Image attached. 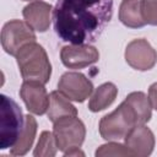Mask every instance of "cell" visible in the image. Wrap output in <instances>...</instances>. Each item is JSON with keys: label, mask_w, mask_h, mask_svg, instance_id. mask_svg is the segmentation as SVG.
I'll return each instance as SVG.
<instances>
[{"label": "cell", "mask_w": 157, "mask_h": 157, "mask_svg": "<svg viewBox=\"0 0 157 157\" xmlns=\"http://www.w3.org/2000/svg\"><path fill=\"white\" fill-rule=\"evenodd\" d=\"M113 16V0H58L53 9L54 31L71 44L96 42Z\"/></svg>", "instance_id": "1"}, {"label": "cell", "mask_w": 157, "mask_h": 157, "mask_svg": "<svg viewBox=\"0 0 157 157\" xmlns=\"http://www.w3.org/2000/svg\"><path fill=\"white\" fill-rule=\"evenodd\" d=\"M23 81H37L47 83L52 76V64L45 49L31 42L20 48L15 55Z\"/></svg>", "instance_id": "2"}, {"label": "cell", "mask_w": 157, "mask_h": 157, "mask_svg": "<svg viewBox=\"0 0 157 157\" xmlns=\"http://www.w3.org/2000/svg\"><path fill=\"white\" fill-rule=\"evenodd\" d=\"M25 126V115L20 105L10 97L0 96V148H11Z\"/></svg>", "instance_id": "3"}, {"label": "cell", "mask_w": 157, "mask_h": 157, "mask_svg": "<svg viewBox=\"0 0 157 157\" xmlns=\"http://www.w3.org/2000/svg\"><path fill=\"white\" fill-rule=\"evenodd\" d=\"M137 124L134 109L128 102H121L117 109L104 115L99 121V134L107 141H118Z\"/></svg>", "instance_id": "4"}, {"label": "cell", "mask_w": 157, "mask_h": 157, "mask_svg": "<svg viewBox=\"0 0 157 157\" xmlns=\"http://www.w3.org/2000/svg\"><path fill=\"white\" fill-rule=\"evenodd\" d=\"M53 124V135L59 151L66 153L81 147L86 137V128L82 120L77 117H66Z\"/></svg>", "instance_id": "5"}, {"label": "cell", "mask_w": 157, "mask_h": 157, "mask_svg": "<svg viewBox=\"0 0 157 157\" xmlns=\"http://www.w3.org/2000/svg\"><path fill=\"white\" fill-rule=\"evenodd\" d=\"M34 29L21 20H11L6 22L1 29V45L2 49L10 54L16 55L21 47L27 43L36 42Z\"/></svg>", "instance_id": "6"}, {"label": "cell", "mask_w": 157, "mask_h": 157, "mask_svg": "<svg viewBox=\"0 0 157 157\" xmlns=\"http://www.w3.org/2000/svg\"><path fill=\"white\" fill-rule=\"evenodd\" d=\"M58 91L74 102H85L93 92V83L83 74L70 71L61 75L58 82Z\"/></svg>", "instance_id": "7"}, {"label": "cell", "mask_w": 157, "mask_h": 157, "mask_svg": "<svg viewBox=\"0 0 157 157\" xmlns=\"http://www.w3.org/2000/svg\"><path fill=\"white\" fill-rule=\"evenodd\" d=\"M125 61L139 71L151 70L157 63V52L144 38L132 39L125 48Z\"/></svg>", "instance_id": "8"}, {"label": "cell", "mask_w": 157, "mask_h": 157, "mask_svg": "<svg viewBox=\"0 0 157 157\" xmlns=\"http://www.w3.org/2000/svg\"><path fill=\"white\" fill-rule=\"evenodd\" d=\"M61 63L69 69H83L98 61V49L90 44H71L63 47Z\"/></svg>", "instance_id": "9"}, {"label": "cell", "mask_w": 157, "mask_h": 157, "mask_svg": "<svg viewBox=\"0 0 157 157\" xmlns=\"http://www.w3.org/2000/svg\"><path fill=\"white\" fill-rule=\"evenodd\" d=\"M20 96L26 104V108L37 115H43L48 112L49 94L44 83L37 81H23L20 88Z\"/></svg>", "instance_id": "10"}, {"label": "cell", "mask_w": 157, "mask_h": 157, "mask_svg": "<svg viewBox=\"0 0 157 157\" xmlns=\"http://www.w3.org/2000/svg\"><path fill=\"white\" fill-rule=\"evenodd\" d=\"M125 146L132 152L134 156L146 157L153 152L155 148V135L151 129L145 124L135 125L124 137Z\"/></svg>", "instance_id": "11"}, {"label": "cell", "mask_w": 157, "mask_h": 157, "mask_svg": "<svg viewBox=\"0 0 157 157\" xmlns=\"http://www.w3.org/2000/svg\"><path fill=\"white\" fill-rule=\"evenodd\" d=\"M52 11L53 7L50 4L44 1H33L23 7L22 15L25 21L37 32L48 31L52 21Z\"/></svg>", "instance_id": "12"}, {"label": "cell", "mask_w": 157, "mask_h": 157, "mask_svg": "<svg viewBox=\"0 0 157 157\" xmlns=\"http://www.w3.org/2000/svg\"><path fill=\"white\" fill-rule=\"evenodd\" d=\"M47 114L49 120L55 123L56 120L66 117H77V109L61 92L53 91L49 94V107Z\"/></svg>", "instance_id": "13"}, {"label": "cell", "mask_w": 157, "mask_h": 157, "mask_svg": "<svg viewBox=\"0 0 157 157\" xmlns=\"http://www.w3.org/2000/svg\"><path fill=\"white\" fill-rule=\"evenodd\" d=\"M118 88L113 82H104L98 86L88 102V109L93 113L104 110L108 108L117 98Z\"/></svg>", "instance_id": "14"}, {"label": "cell", "mask_w": 157, "mask_h": 157, "mask_svg": "<svg viewBox=\"0 0 157 157\" xmlns=\"http://www.w3.org/2000/svg\"><path fill=\"white\" fill-rule=\"evenodd\" d=\"M37 134V120L32 115H25V126L20 134L16 144L10 148L12 156H23L26 155L33 145Z\"/></svg>", "instance_id": "15"}, {"label": "cell", "mask_w": 157, "mask_h": 157, "mask_svg": "<svg viewBox=\"0 0 157 157\" xmlns=\"http://www.w3.org/2000/svg\"><path fill=\"white\" fill-rule=\"evenodd\" d=\"M119 20L129 28H141L146 25L142 18L139 0H123L119 7Z\"/></svg>", "instance_id": "16"}, {"label": "cell", "mask_w": 157, "mask_h": 157, "mask_svg": "<svg viewBox=\"0 0 157 157\" xmlns=\"http://www.w3.org/2000/svg\"><path fill=\"white\" fill-rule=\"evenodd\" d=\"M124 101L128 102L134 109L137 119V124H146L150 121L152 117V105H151L150 98L144 92L141 91L131 92L126 96Z\"/></svg>", "instance_id": "17"}, {"label": "cell", "mask_w": 157, "mask_h": 157, "mask_svg": "<svg viewBox=\"0 0 157 157\" xmlns=\"http://www.w3.org/2000/svg\"><path fill=\"white\" fill-rule=\"evenodd\" d=\"M56 142L53 132L50 131H42L37 146L33 151L34 157H54L56 155Z\"/></svg>", "instance_id": "18"}, {"label": "cell", "mask_w": 157, "mask_h": 157, "mask_svg": "<svg viewBox=\"0 0 157 157\" xmlns=\"http://www.w3.org/2000/svg\"><path fill=\"white\" fill-rule=\"evenodd\" d=\"M97 157H105V156H134L132 152L125 146L119 142L110 141L108 144L101 145L94 153Z\"/></svg>", "instance_id": "19"}, {"label": "cell", "mask_w": 157, "mask_h": 157, "mask_svg": "<svg viewBox=\"0 0 157 157\" xmlns=\"http://www.w3.org/2000/svg\"><path fill=\"white\" fill-rule=\"evenodd\" d=\"M140 9L146 25L157 26V0H140Z\"/></svg>", "instance_id": "20"}, {"label": "cell", "mask_w": 157, "mask_h": 157, "mask_svg": "<svg viewBox=\"0 0 157 157\" xmlns=\"http://www.w3.org/2000/svg\"><path fill=\"white\" fill-rule=\"evenodd\" d=\"M148 98H150L152 108L155 110H157V82L152 83L148 87Z\"/></svg>", "instance_id": "21"}, {"label": "cell", "mask_w": 157, "mask_h": 157, "mask_svg": "<svg viewBox=\"0 0 157 157\" xmlns=\"http://www.w3.org/2000/svg\"><path fill=\"white\" fill-rule=\"evenodd\" d=\"M64 156H85V153L80 150V148H74L66 153H64Z\"/></svg>", "instance_id": "22"}, {"label": "cell", "mask_w": 157, "mask_h": 157, "mask_svg": "<svg viewBox=\"0 0 157 157\" xmlns=\"http://www.w3.org/2000/svg\"><path fill=\"white\" fill-rule=\"evenodd\" d=\"M23 1H32V0H23Z\"/></svg>", "instance_id": "23"}]
</instances>
